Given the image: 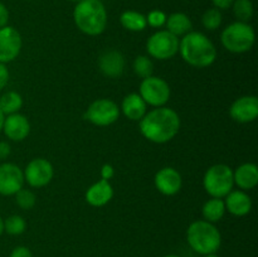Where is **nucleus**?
I'll use <instances>...</instances> for the list:
<instances>
[{
  "label": "nucleus",
  "mask_w": 258,
  "mask_h": 257,
  "mask_svg": "<svg viewBox=\"0 0 258 257\" xmlns=\"http://www.w3.org/2000/svg\"><path fill=\"white\" fill-rule=\"evenodd\" d=\"M141 134L149 141L165 144L173 140L180 130V117L173 108L155 107L139 121Z\"/></svg>",
  "instance_id": "nucleus-1"
},
{
  "label": "nucleus",
  "mask_w": 258,
  "mask_h": 257,
  "mask_svg": "<svg viewBox=\"0 0 258 257\" xmlns=\"http://www.w3.org/2000/svg\"><path fill=\"white\" fill-rule=\"evenodd\" d=\"M179 53L184 62L196 68H207L217 59V48L206 34L189 32L179 40Z\"/></svg>",
  "instance_id": "nucleus-2"
},
{
  "label": "nucleus",
  "mask_w": 258,
  "mask_h": 257,
  "mask_svg": "<svg viewBox=\"0 0 258 257\" xmlns=\"http://www.w3.org/2000/svg\"><path fill=\"white\" fill-rule=\"evenodd\" d=\"M73 20L81 32L96 37L107 27V10L101 0H81L73 9Z\"/></svg>",
  "instance_id": "nucleus-3"
},
{
  "label": "nucleus",
  "mask_w": 258,
  "mask_h": 257,
  "mask_svg": "<svg viewBox=\"0 0 258 257\" xmlns=\"http://www.w3.org/2000/svg\"><path fill=\"white\" fill-rule=\"evenodd\" d=\"M186 241L194 252L204 256L217 253L222 244V236L214 223L199 219L189 224L186 229Z\"/></svg>",
  "instance_id": "nucleus-4"
},
{
  "label": "nucleus",
  "mask_w": 258,
  "mask_h": 257,
  "mask_svg": "<svg viewBox=\"0 0 258 257\" xmlns=\"http://www.w3.org/2000/svg\"><path fill=\"white\" fill-rule=\"evenodd\" d=\"M256 33L251 24L243 22H233L227 25L221 34V42L228 52H248L254 44Z\"/></svg>",
  "instance_id": "nucleus-5"
},
{
  "label": "nucleus",
  "mask_w": 258,
  "mask_h": 257,
  "mask_svg": "<svg viewBox=\"0 0 258 257\" xmlns=\"http://www.w3.org/2000/svg\"><path fill=\"white\" fill-rule=\"evenodd\" d=\"M233 170L226 164L212 165L204 174L203 186L212 198L223 199L229 191L233 190Z\"/></svg>",
  "instance_id": "nucleus-6"
},
{
  "label": "nucleus",
  "mask_w": 258,
  "mask_h": 257,
  "mask_svg": "<svg viewBox=\"0 0 258 257\" xmlns=\"http://www.w3.org/2000/svg\"><path fill=\"white\" fill-rule=\"evenodd\" d=\"M149 55L159 60L173 58L179 52V38L168 30H158L146 42Z\"/></svg>",
  "instance_id": "nucleus-7"
},
{
  "label": "nucleus",
  "mask_w": 258,
  "mask_h": 257,
  "mask_svg": "<svg viewBox=\"0 0 258 257\" xmlns=\"http://www.w3.org/2000/svg\"><path fill=\"white\" fill-rule=\"evenodd\" d=\"M139 95L145 101L146 105L161 107L170 98V86L163 78L150 76L141 81Z\"/></svg>",
  "instance_id": "nucleus-8"
},
{
  "label": "nucleus",
  "mask_w": 258,
  "mask_h": 257,
  "mask_svg": "<svg viewBox=\"0 0 258 257\" xmlns=\"http://www.w3.org/2000/svg\"><path fill=\"white\" fill-rule=\"evenodd\" d=\"M120 107L110 98H98L88 106L85 113L86 120L96 126H108L118 120Z\"/></svg>",
  "instance_id": "nucleus-9"
},
{
  "label": "nucleus",
  "mask_w": 258,
  "mask_h": 257,
  "mask_svg": "<svg viewBox=\"0 0 258 257\" xmlns=\"http://www.w3.org/2000/svg\"><path fill=\"white\" fill-rule=\"evenodd\" d=\"M24 181H27L33 188H42L50 183L54 175V169L50 161L47 159L37 158L30 160L25 166Z\"/></svg>",
  "instance_id": "nucleus-10"
},
{
  "label": "nucleus",
  "mask_w": 258,
  "mask_h": 257,
  "mask_svg": "<svg viewBox=\"0 0 258 257\" xmlns=\"http://www.w3.org/2000/svg\"><path fill=\"white\" fill-rule=\"evenodd\" d=\"M22 35L14 27L0 28V63L13 62L22 50Z\"/></svg>",
  "instance_id": "nucleus-11"
},
{
  "label": "nucleus",
  "mask_w": 258,
  "mask_h": 257,
  "mask_svg": "<svg viewBox=\"0 0 258 257\" xmlns=\"http://www.w3.org/2000/svg\"><path fill=\"white\" fill-rule=\"evenodd\" d=\"M24 183V174L17 164H0V194L2 196H14L23 188Z\"/></svg>",
  "instance_id": "nucleus-12"
},
{
  "label": "nucleus",
  "mask_w": 258,
  "mask_h": 257,
  "mask_svg": "<svg viewBox=\"0 0 258 257\" xmlns=\"http://www.w3.org/2000/svg\"><path fill=\"white\" fill-rule=\"evenodd\" d=\"M229 115L241 123L252 122L258 116V98L256 96H242L237 98L229 108Z\"/></svg>",
  "instance_id": "nucleus-13"
},
{
  "label": "nucleus",
  "mask_w": 258,
  "mask_h": 257,
  "mask_svg": "<svg viewBox=\"0 0 258 257\" xmlns=\"http://www.w3.org/2000/svg\"><path fill=\"white\" fill-rule=\"evenodd\" d=\"M154 183H155L156 189L164 196H175L181 189L183 179L176 169L165 166L155 174Z\"/></svg>",
  "instance_id": "nucleus-14"
},
{
  "label": "nucleus",
  "mask_w": 258,
  "mask_h": 257,
  "mask_svg": "<svg viewBox=\"0 0 258 257\" xmlns=\"http://www.w3.org/2000/svg\"><path fill=\"white\" fill-rule=\"evenodd\" d=\"M5 136L12 141H23L30 133V122L24 115L17 112L5 116L3 130Z\"/></svg>",
  "instance_id": "nucleus-15"
},
{
  "label": "nucleus",
  "mask_w": 258,
  "mask_h": 257,
  "mask_svg": "<svg viewBox=\"0 0 258 257\" xmlns=\"http://www.w3.org/2000/svg\"><path fill=\"white\" fill-rule=\"evenodd\" d=\"M98 67L106 77L118 78L125 70V57L118 50H106L98 58Z\"/></svg>",
  "instance_id": "nucleus-16"
},
{
  "label": "nucleus",
  "mask_w": 258,
  "mask_h": 257,
  "mask_svg": "<svg viewBox=\"0 0 258 257\" xmlns=\"http://www.w3.org/2000/svg\"><path fill=\"white\" fill-rule=\"evenodd\" d=\"M226 211L236 217H243L251 212L252 199L244 190H232L224 197Z\"/></svg>",
  "instance_id": "nucleus-17"
},
{
  "label": "nucleus",
  "mask_w": 258,
  "mask_h": 257,
  "mask_svg": "<svg viewBox=\"0 0 258 257\" xmlns=\"http://www.w3.org/2000/svg\"><path fill=\"white\" fill-rule=\"evenodd\" d=\"M113 188L108 180L96 181L86 191V202L92 207H103L112 199Z\"/></svg>",
  "instance_id": "nucleus-18"
},
{
  "label": "nucleus",
  "mask_w": 258,
  "mask_h": 257,
  "mask_svg": "<svg viewBox=\"0 0 258 257\" xmlns=\"http://www.w3.org/2000/svg\"><path fill=\"white\" fill-rule=\"evenodd\" d=\"M234 184L241 190H251L258 184V168L253 163H244L233 171Z\"/></svg>",
  "instance_id": "nucleus-19"
},
{
  "label": "nucleus",
  "mask_w": 258,
  "mask_h": 257,
  "mask_svg": "<svg viewBox=\"0 0 258 257\" xmlns=\"http://www.w3.org/2000/svg\"><path fill=\"white\" fill-rule=\"evenodd\" d=\"M120 110L128 120L140 121L148 112V105L139 93L133 92L123 97Z\"/></svg>",
  "instance_id": "nucleus-20"
},
{
  "label": "nucleus",
  "mask_w": 258,
  "mask_h": 257,
  "mask_svg": "<svg viewBox=\"0 0 258 257\" xmlns=\"http://www.w3.org/2000/svg\"><path fill=\"white\" fill-rule=\"evenodd\" d=\"M165 27L168 32H170L171 34H174L175 37L179 38L181 37V35H185L186 33L191 32L193 23H191L190 18H189L185 13L176 12L166 18Z\"/></svg>",
  "instance_id": "nucleus-21"
},
{
  "label": "nucleus",
  "mask_w": 258,
  "mask_h": 257,
  "mask_svg": "<svg viewBox=\"0 0 258 257\" xmlns=\"http://www.w3.org/2000/svg\"><path fill=\"white\" fill-rule=\"evenodd\" d=\"M120 23L130 32H143L148 27L145 15L136 10H125L120 15Z\"/></svg>",
  "instance_id": "nucleus-22"
},
{
  "label": "nucleus",
  "mask_w": 258,
  "mask_h": 257,
  "mask_svg": "<svg viewBox=\"0 0 258 257\" xmlns=\"http://www.w3.org/2000/svg\"><path fill=\"white\" fill-rule=\"evenodd\" d=\"M202 213H203L204 221L217 223L223 218L224 213H226L224 201L222 198H211L204 203Z\"/></svg>",
  "instance_id": "nucleus-23"
},
{
  "label": "nucleus",
  "mask_w": 258,
  "mask_h": 257,
  "mask_svg": "<svg viewBox=\"0 0 258 257\" xmlns=\"http://www.w3.org/2000/svg\"><path fill=\"white\" fill-rule=\"evenodd\" d=\"M22 106V96H20V93L15 92V91H8V92L3 93L2 97H0V111L4 113V116L19 112Z\"/></svg>",
  "instance_id": "nucleus-24"
},
{
  "label": "nucleus",
  "mask_w": 258,
  "mask_h": 257,
  "mask_svg": "<svg viewBox=\"0 0 258 257\" xmlns=\"http://www.w3.org/2000/svg\"><path fill=\"white\" fill-rule=\"evenodd\" d=\"M231 8L237 22L248 23L253 17L254 8L252 0H234Z\"/></svg>",
  "instance_id": "nucleus-25"
},
{
  "label": "nucleus",
  "mask_w": 258,
  "mask_h": 257,
  "mask_svg": "<svg viewBox=\"0 0 258 257\" xmlns=\"http://www.w3.org/2000/svg\"><path fill=\"white\" fill-rule=\"evenodd\" d=\"M25 229H27L25 219L19 214H13L4 219V232H7L10 236H19L24 233Z\"/></svg>",
  "instance_id": "nucleus-26"
},
{
  "label": "nucleus",
  "mask_w": 258,
  "mask_h": 257,
  "mask_svg": "<svg viewBox=\"0 0 258 257\" xmlns=\"http://www.w3.org/2000/svg\"><path fill=\"white\" fill-rule=\"evenodd\" d=\"M134 72L140 78H148L154 73V63L148 55H138L134 60Z\"/></svg>",
  "instance_id": "nucleus-27"
},
{
  "label": "nucleus",
  "mask_w": 258,
  "mask_h": 257,
  "mask_svg": "<svg viewBox=\"0 0 258 257\" xmlns=\"http://www.w3.org/2000/svg\"><path fill=\"white\" fill-rule=\"evenodd\" d=\"M222 20H223V17H222L221 10L217 8H211L204 12L202 17V24L207 30H216L221 27Z\"/></svg>",
  "instance_id": "nucleus-28"
},
{
  "label": "nucleus",
  "mask_w": 258,
  "mask_h": 257,
  "mask_svg": "<svg viewBox=\"0 0 258 257\" xmlns=\"http://www.w3.org/2000/svg\"><path fill=\"white\" fill-rule=\"evenodd\" d=\"M15 196V203L18 204V207H20L22 209H32L35 206V202H37V197L29 189L22 188L19 191L14 194Z\"/></svg>",
  "instance_id": "nucleus-29"
},
{
  "label": "nucleus",
  "mask_w": 258,
  "mask_h": 257,
  "mask_svg": "<svg viewBox=\"0 0 258 257\" xmlns=\"http://www.w3.org/2000/svg\"><path fill=\"white\" fill-rule=\"evenodd\" d=\"M145 17L148 25H150L151 28H156V29H158V28H161L165 25L168 15H166L163 10L154 9L151 10V12H149L148 15H145Z\"/></svg>",
  "instance_id": "nucleus-30"
},
{
  "label": "nucleus",
  "mask_w": 258,
  "mask_h": 257,
  "mask_svg": "<svg viewBox=\"0 0 258 257\" xmlns=\"http://www.w3.org/2000/svg\"><path fill=\"white\" fill-rule=\"evenodd\" d=\"M9 257H33L32 251L25 246H18L10 252Z\"/></svg>",
  "instance_id": "nucleus-31"
},
{
  "label": "nucleus",
  "mask_w": 258,
  "mask_h": 257,
  "mask_svg": "<svg viewBox=\"0 0 258 257\" xmlns=\"http://www.w3.org/2000/svg\"><path fill=\"white\" fill-rule=\"evenodd\" d=\"M9 82V70L4 63H0V91Z\"/></svg>",
  "instance_id": "nucleus-32"
},
{
  "label": "nucleus",
  "mask_w": 258,
  "mask_h": 257,
  "mask_svg": "<svg viewBox=\"0 0 258 257\" xmlns=\"http://www.w3.org/2000/svg\"><path fill=\"white\" fill-rule=\"evenodd\" d=\"M115 175V169L111 164H105V165L101 168V178L103 180H110V179L113 178Z\"/></svg>",
  "instance_id": "nucleus-33"
},
{
  "label": "nucleus",
  "mask_w": 258,
  "mask_h": 257,
  "mask_svg": "<svg viewBox=\"0 0 258 257\" xmlns=\"http://www.w3.org/2000/svg\"><path fill=\"white\" fill-rule=\"evenodd\" d=\"M8 22H9V10L7 5L0 2V28L7 27Z\"/></svg>",
  "instance_id": "nucleus-34"
},
{
  "label": "nucleus",
  "mask_w": 258,
  "mask_h": 257,
  "mask_svg": "<svg viewBox=\"0 0 258 257\" xmlns=\"http://www.w3.org/2000/svg\"><path fill=\"white\" fill-rule=\"evenodd\" d=\"M233 2L234 0H212L214 8H217L219 10L229 9L232 7V4H233Z\"/></svg>",
  "instance_id": "nucleus-35"
},
{
  "label": "nucleus",
  "mask_w": 258,
  "mask_h": 257,
  "mask_svg": "<svg viewBox=\"0 0 258 257\" xmlns=\"http://www.w3.org/2000/svg\"><path fill=\"white\" fill-rule=\"evenodd\" d=\"M12 153V148H10L9 143L7 141H0V160L7 159Z\"/></svg>",
  "instance_id": "nucleus-36"
},
{
  "label": "nucleus",
  "mask_w": 258,
  "mask_h": 257,
  "mask_svg": "<svg viewBox=\"0 0 258 257\" xmlns=\"http://www.w3.org/2000/svg\"><path fill=\"white\" fill-rule=\"evenodd\" d=\"M3 233H4V219L0 216V236H2Z\"/></svg>",
  "instance_id": "nucleus-37"
},
{
  "label": "nucleus",
  "mask_w": 258,
  "mask_h": 257,
  "mask_svg": "<svg viewBox=\"0 0 258 257\" xmlns=\"http://www.w3.org/2000/svg\"><path fill=\"white\" fill-rule=\"evenodd\" d=\"M4 118H5L4 113H3L2 111H0V131L3 130V123H4Z\"/></svg>",
  "instance_id": "nucleus-38"
},
{
  "label": "nucleus",
  "mask_w": 258,
  "mask_h": 257,
  "mask_svg": "<svg viewBox=\"0 0 258 257\" xmlns=\"http://www.w3.org/2000/svg\"><path fill=\"white\" fill-rule=\"evenodd\" d=\"M203 257H218V256H217L216 253H211V254H204Z\"/></svg>",
  "instance_id": "nucleus-39"
},
{
  "label": "nucleus",
  "mask_w": 258,
  "mask_h": 257,
  "mask_svg": "<svg viewBox=\"0 0 258 257\" xmlns=\"http://www.w3.org/2000/svg\"><path fill=\"white\" fill-rule=\"evenodd\" d=\"M163 257H180V256H178V254H165V256H163Z\"/></svg>",
  "instance_id": "nucleus-40"
},
{
  "label": "nucleus",
  "mask_w": 258,
  "mask_h": 257,
  "mask_svg": "<svg viewBox=\"0 0 258 257\" xmlns=\"http://www.w3.org/2000/svg\"><path fill=\"white\" fill-rule=\"evenodd\" d=\"M68 2H75V3H78V2H81V0H68Z\"/></svg>",
  "instance_id": "nucleus-41"
}]
</instances>
